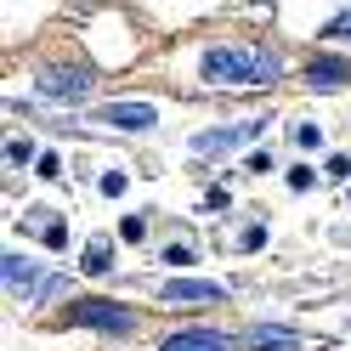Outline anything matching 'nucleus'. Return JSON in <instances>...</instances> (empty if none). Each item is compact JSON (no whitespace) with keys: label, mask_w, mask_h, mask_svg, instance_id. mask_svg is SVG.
I'll return each mask as SVG.
<instances>
[{"label":"nucleus","mask_w":351,"mask_h":351,"mask_svg":"<svg viewBox=\"0 0 351 351\" xmlns=\"http://www.w3.org/2000/svg\"><path fill=\"white\" fill-rule=\"evenodd\" d=\"M102 193H125V170H108L102 176Z\"/></svg>","instance_id":"obj_17"},{"label":"nucleus","mask_w":351,"mask_h":351,"mask_svg":"<svg viewBox=\"0 0 351 351\" xmlns=\"http://www.w3.org/2000/svg\"><path fill=\"white\" fill-rule=\"evenodd\" d=\"M312 182H317V176H312V165H295V170H289V187H295V193H306Z\"/></svg>","instance_id":"obj_14"},{"label":"nucleus","mask_w":351,"mask_h":351,"mask_svg":"<svg viewBox=\"0 0 351 351\" xmlns=\"http://www.w3.org/2000/svg\"><path fill=\"white\" fill-rule=\"evenodd\" d=\"M85 272H108L114 261H108V238H91V250H85V261H80Z\"/></svg>","instance_id":"obj_11"},{"label":"nucleus","mask_w":351,"mask_h":351,"mask_svg":"<svg viewBox=\"0 0 351 351\" xmlns=\"http://www.w3.org/2000/svg\"><path fill=\"white\" fill-rule=\"evenodd\" d=\"M0 272H6V289H12V295H40V289H46V283H40V272H34V261H23L17 250L0 261Z\"/></svg>","instance_id":"obj_9"},{"label":"nucleus","mask_w":351,"mask_h":351,"mask_svg":"<svg viewBox=\"0 0 351 351\" xmlns=\"http://www.w3.org/2000/svg\"><path fill=\"white\" fill-rule=\"evenodd\" d=\"M97 125H114V130H153V125H159V108H153V102H108L102 114H97Z\"/></svg>","instance_id":"obj_5"},{"label":"nucleus","mask_w":351,"mask_h":351,"mask_svg":"<svg viewBox=\"0 0 351 351\" xmlns=\"http://www.w3.org/2000/svg\"><path fill=\"white\" fill-rule=\"evenodd\" d=\"M295 142H300V147H317L323 130H317V125H295Z\"/></svg>","instance_id":"obj_15"},{"label":"nucleus","mask_w":351,"mask_h":351,"mask_svg":"<svg viewBox=\"0 0 351 351\" xmlns=\"http://www.w3.org/2000/svg\"><path fill=\"white\" fill-rule=\"evenodd\" d=\"M91 85L97 80L85 69H46V74H40V97H46V102H85Z\"/></svg>","instance_id":"obj_4"},{"label":"nucleus","mask_w":351,"mask_h":351,"mask_svg":"<svg viewBox=\"0 0 351 351\" xmlns=\"http://www.w3.org/2000/svg\"><path fill=\"white\" fill-rule=\"evenodd\" d=\"M250 351H306L295 328H278V323H255L250 328Z\"/></svg>","instance_id":"obj_10"},{"label":"nucleus","mask_w":351,"mask_h":351,"mask_svg":"<svg viewBox=\"0 0 351 351\" xmlns=\"http://www.w3.org/2000/svg\"><path fill=\"white\" fill-rule=\"evenodd\" d=\"M300 74H306L312 91H346V85H351V62L346 57H312Z\"/></svg>","instance_id":"obj_6"},{"label":"nucleus","mask_w":351,"mask_h":351,"mask_svg":"<svg viewBox=\"0 0 351 351\" xmlns=\"http://www.w3.org/2000/svg\"><path fill=\"white\" fill-rule=\"evenodd\" d=\"M199 74L215 80V85H278V57L272 51H255V46H215L204 51Z\"/></svg>","instance_id":"obj_1"},{"label":"nucleus","mask_w":351,"mask_h":351,"mask_svg":"<svg viewBox=\"0 0 351 351\" xmlns=\"http://www.w3.org/2000/svg\"><path fill=\"white\" fill-rule=\"evenodd\" d=\"M62 323H74V328H102V335H136V312L119 300H69V312H62Z\"/></svg>","instance_id":"obj_2"},{"label":"nucleus","mask_w":351,"mask_h":351,"mask_svg":"<svg viewBox=\"0 0 351 351\" xmlns=\"http://www.w3.org/2000/svg\"><path fill=\"white\" fill-rule=\"evenodd\" d=\"M159 351H232V340L221 328H176L170 340H159Z\"/></svg>","instance_id":"obj_7"},{"label":"nucleus","mask_w":351,"mask_h":351,"mask_svg":"<svg viewBox=\"0 0 351 351\" xmlns=\"http://www.w3.org/2000/svg\"><path fill=\"white\" fill-rule=\"evenodd\" d=\"M323 34H328V40H351V12H346V17H335V23H328Z\"/></svg>","instance_id":"obj_16"},{"label":"nucleus","mask_w":351,"mask_h":351,"mask_svg":"<svg viewBox=\"0 0 351 351\" xmlns=\"http://www.w3.org/2000/svg\"><path fill=\"white\" fill-rule=\"evenodd\" d=\"M159 300H227V289L210 283V278H165L159 283Z\"/></svg>","instance_id":"obj_8"},{"label":"nucleus","mask_w":351,"mask_h":351,"mask_svg":"<svg viewBox=\"0 0 351 351\" xmlns=\"http://www.w3.org/2000/svg\"><path fill=\"white\" fill-rule=\"evenodd\" d=\"M323 176H335V182H351V153H335V159L323 165Z\"/></svg>","instance_id":"obj_13"},{"label":"nucleus","mask_w":351,"mask_h":351,"mask_svg":"<svg viewBox=\"0 0 351 351\" xmlns=\"http://www.w3.org/2000/svg\"><path fill=\"white\" fill-rule=\"evenodd\" d=\"M267 125H272V119L261 114V119L227 125V130H199V136H193V153H199V159H215V153H227V147H244V142H255V136H261Z\"/></svg>","instance_id":"obj_3"},{"label":"nucleus","mask_w":351,"mask_h":351,"mask_svg":"<svg viewBox=\"0 0 351 351\" xmlns=\"http://www.w3.org/2000/svg\"><path fill=\"white\" fill-rule=\"evenodd\" d=\"M6 159H12V165H29V159H34V142H29V136H12V142H6Z\"/></svg>","instance_id":"obj_12"}]
</instances>
